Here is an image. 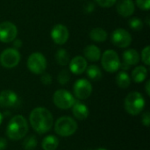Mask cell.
I'll list each match as a JSON object with an SVG mask.
<instances>
[{"label": "cell", "instance_id": "6da1fadb", "mask_svg": "<svg viewBox=\"0 0 150 150\" xmlns=\"http://www.w3.org/2000/svg\"><path fill=\"white\" fill-rule=\"evenodd\" d=\"M30 123L35 132L40 134L48 132L53 126V116L44 107H36L30 113Z\"/></svg>", "mask_w": 150, "mask_h": 150}, {"label": "cell", "instance_id": "7a4b0ae2", "mask_svg": "<svg viewBox=\"0 0 150 150\" xmlns=\"http://www.w3.org/2000/svg\"><path fill=\"white\" fill-rule=\"evenodd\" d=\"M28 132V123L22 115H16L10 120L7 128V136L13 141L24 138Z\"/></svg>", "mask_w": 150, "mask_h": 150}, {"label": "cell", "instance_id": "3957f363", "mask_svg": "<svg viewBox=\"0 0 150 150\" xmlns=\"http://www.w3.org/2000/svg\"><path fill=\"white\" fill-rule=\"evenodd\" d=\"M145 107V98L138 91L130 92L125 98V109L131 115L141 113Z\"/></svg>", "mask_w": 150, "mask_h": 150}, {"label": "cell", "instance_id": "277c9868", "mask_svg": "<svg viewBox=\"0 0 150 150\" xmlns=\"http://www.w3.org/2000/svg\"><path fill=\"white\" fill-rule=\"evenodd\" d=\"M101 64L103 69L109 73H115L120 69L121 61L117 52L112 49L105 50L101 55Z\"/></svg>", "mask_w": 150, "mask_h": 150}, {"label": "cell", "instance_id": "5b68a950", "mask_svg": "<svg viewBox=\"0 0 150 150\" xmlns=\"http://www.w3.org/2000/svg\"><path fill=\"white\" fill-rule=\"evenodd\" d=\"M77 130L76 122L70 117H62L58 119L54 125V131L62 137L71 136Z\"/></svg>", "mask_w": 150, "mask_h": 150}, {"label": "cell", "instance_id": "8992f818", "mask_svg": "<svg viewBox=\"0 0 150 150\" xmlns=\"http://www.w3.org/2000/svg\"><path fill=\"white\" fill-rule=\"evenodd\" d=\"M26 65L32 73L35 75H41L43 72H45L47 63L43 54L40 52H34L29 55Z\"/></svg>", "mask_w": 150, "mask_h": 150}, {"label": "cell", "instance_id": "52a82bcc", "mask_svg": "<svg viewBox=\"0 0 150 150\" xmlns=\"http://www.w3.org/2000/svg\"><path fill=\"white\" fill-rule=\"evenodd\" d=\"M21 60L20 53L18 49L8 47L0 54V64L5 69H12L18 65Z\"/></svg>", "mask_w": 150, "mask_h": 150}, {"label": "cell", "instance_id": "ba28073f", "mask_svg": "<svg viewBox=\"0 0 150 150\" xmlns=\"http://www.w3.org/2000/svg\"><path fill=\"white\" fill-rule=\"evenodd\" d=\"M53 101L54 105L62 110H67L71 108L76 102L73 95L69 91L63 89L57 90L54 92L53 96Z\"/></svg>", "mask_w": 150, "mask_h": 150}, {"label": "cell", "instance_id": "9c48e42d", "mask_svg": "<svg viewBox=\"0 0 150 150\" xmlns=\"http://www.w3.org/2000/svg\"><path fill=\"white\" fill-rule=\"evenodd\" d=\"M111 40L117 47L127 48L131 45L133 38L127 30L124 28H117L112 32L111 35Z\"/></svg>", "mask_w": 150, "mask_h": 150}, {"label": "cell", "instance_id": "30bf717a", "mask_svg": "<svg viewBox=\"0 0 150 150\" xmlns=\"http://www.w3.org/2000/svg\"><path fill=\"white\" fill-rule=\"evenodd\" d=\"M18 35V28L11 21L0 23V41L4 43L12 42Z\"/></svg>", "mask_w": 150, "mask_h": 150}, {"label": "cell", "instance_id": "8fae6325", "mask_svg": "<svg viewBox=\"0 0 150 150\" xmlns=\"http://www.w3.org/2000/svg\"><path fill=\"white\" fill-rule=\"evenodd\" d=\"M74 95L78 99H87L92 92V85L87 79L81 78L76 81L73 86Z\"/></svg>", "mask_w": 150, "mask_h": 150}, {"label": "cell", "instance_id": "7c38bea8", "mask_svg": "<svg viewBox=\"0 0 150 150\" xmlns=\"http://www.w3.org/2000/svg\"><path fill=\"white\" fill-rule=\"evenodd\" d=\"M50 36L52 40L56 45L62 46L68 41L69 37V32L66 25L62 24H56L51 29Z\"/></svg>", "mask_w": 150, "mask_h": 150}, {"label": "cell", "instance_id": "4fadbf2b", "mask_svg": "<svg viewBox=\"0 0 150 150\" xmlns=\"http://www.w3.org/2000/svg\"><path fill=\"white\" fill-rule=\"evenodd\" d=\"M116 10L120 16L128 18L134 13L135 4L134 0H117Z\"/></svg>", "mask_w": 150, "mask_h": 150}, {"label": "cell", "instance_id": "5bb4252c", "mask_svg": "<svg viewBox=\"0 0 150 150\" xmlns=\"http://www.w3.org/2000/svg\"><path fill=\"white\" fill-rule=\"evenodd\" d=\"M69 70L75 75H81L87 69V60L81 55H76L69 61Z\"/></svg>", "mask_w": 150, "mask_h": 150}, {"label": "cell", "instance_id": "9a60e30c", "mask_svg": "<svg viewBox=\"0 0 150 150\" xmlns=\"http://www.w3.org/2000/svg\"><path fill=\"white\" fill-rule=\"evenodd\" d=\"M18 100V95L11 90H5L0 92V107L9 108L14 106Z\"/></svg>", "mask_w": 150, "mask_h": 150}, {"label": "cell", "instance_id": "2e32d148", "mask_svg": "<svg viewBox=\"0 0 150 150\" xmlns=\"http://www.w3.org/2000/svg\"><path fill=\"white\" fill-rule=\"evenodd\" d=\"M83 57L90 62H98L101 58V50L96 45H88L83 49Z\"/></svg>", "mask_w": 150, "mask_h": 150}, {"label": "cell", "instance_id": "e0dca14e", "mask_svg": "<svg viewBox=\"0 0 150 150\" xmlns=\"http://www.w3.org/2000/svg\"><path fill=\"white\" fill-rule=\"evenodd\" d=\"M122 58H123V62L128 64L129 66L138 64L141 60L140 54L138 53L137 50L134 48L126 49L122 54Z\"/></svg>", "mask_w": 150, "mask_h": 150}, {"label": "cell", "instance_id": "ac0fdd59", "mask_svg": "<svg viewBox=\"0 0 150 150\" xmlns=\"http://www.w3.org/2000/svg\"><path fill=\"white\" fill-rule=\"evenodd\" d=\"M72 112L74 116L79 120H83L89 116L88 107L81 102H75L72 106Z\"/></svg>", "mask_w": 150, "mask_h": 150}, {"label": "cell", "instance_id": "d6986e66", "mask_svg": "<svg viewBox=\"0 0 150 150\" xmlns=\"http://www.w3.org/2000/svg\"><path fill=\"white\" fill-rule=\"evenodd\" d=\"M89 36L92 41H95L98 43H103L106 41L108 38V33L105 29L101 27H95L91 30Z\"/></svg>", "mask_w": 150, "mask_h": 150}, {"label": "cell", "instance_id": "ffe728a7", "mask_svg": "<svg viewBox=\"0 0 150 150\" xmlns=\"http://www.w3.org/2000/svg\"><path fill=\"white\" fill-rule=\"evenodd\" d=\"M132 79L135 83H142L148 77V69L145 66L140 65L135 67L132 71Z\"/></svg>", "mask_w": 150, "mask_h": 150}, {"label": "cell", "instance_id": "44dd1931", "mask_svg": "<svg viewBox=\"0 0 150 150\" xmlns=\"http://www.w3.org/2000/svg\"><path fill=\"white\" fill-rule=\"evenodd\" d=\"M116 83L121 89H127L130 86L131 77L127 71L121 70L116 76Z\"/></svg>", "mask_w": 150, "mask_h": 150}, {"label": "cell", "instance_id": "7402d4cb", "mask_svg": "<svg viewBox=\"0 0 150 150\" xmlns=\"http://www.w3.org/2000/svg\"><path fill=\"white\" fill-rule=\"evenodd\" d=\"M55 61L57 64L61 66H66L69 63L70 61V56L69 52L65 48H59L54 55Z\"/></svg>", "mask_w": 150, "mask_h": 150}, {"label": "cell", "instance_id": "603a6c76", "mask_svg": "<svg viewBox=\"0 0 150 150\" xmlns=\"http://www.w3.org/2000/svg\"><path fill=\"white\" fill-rule=\"evenodd\" d=\"M85 71H86L87 76L93 81H99L103 76V74H102L100 68L95 64H91L90 66H87V69Z\"/></svg>", "mask_w": 150, "mask_h": 150}, {"label": "cell", "instance_id": "cb8c5ba5", "mask_svg": "<svg viewBox=\"0 0 150 150\" xmlns=\"http://www.w3.org/2000/svg\"><path fill=\"white\" fill-rule=\"evenodd\" d=\"M59 140L54 135H48L42 141L41 146L44 150H55L58 148Z\"/></svg>", "mask_w": 150, "mask_h": 150}, {"label": "cell", "instance_id": "d4e9b609", "mask_svg": "<svg viewBox=\"0 0 150 150\" xmlns=\"http://www.w3.org/2000/svg\"><path fill=\"white\" fill-rule=\"evenodd\" d=\"M128 25L134 31H141L143 28V21L140 18L134 17L128 20Z\"/></svg>", "mask_w": 150, "mask_h": 150}, {"label": "cell", "instance_id": "484cf974", "mask_svg": "<svg viewBox=\"0 0 150 150\" xmlns=\"http://www.w3.org/2000/svg\"><path fill=\"white\" fill-rule=\"evenodd\" d=\"M37 145V140L34 135L26 137L23 142V148L25 150H33Z\"/></svg>", "mask_w": 150, "mask_h": 150}, {"label": "cell", "instance_id": "4316f807", "mask_svg": "<svg viewBox=\"0 0 150 150\" xmlns=\"http://www.w3.org/2000/svg\"><path fill=\"white\" fill-rule=\"evenodd\" d=\"M70 80V74L67 69H62L57 76V81L61 85L67 84Z\"/></svg>", "mask_w": 150, "mask_h": 150}, {"label": "cell", "instance_id": "83f0119b", "mask_svg": "<svg viewBox=\"0 0 150 150\" xmlns=\"http://www.w3.org/2000/svg\"><path fill=\"white\" fill-rule=\"evenodd\" d=\"M140 58L142 59V62L147 65V66H149L150 65V47L149 46H146L142 51V54L140 55Z\"/></svg>", "mask_w": 150, "mask_h": 150}, {"label": "cell", "instance_id": "f1b7e54d", "mask_svg": "<svg viewBox=\"0 0 150 150\" xmlns=\"http://www.w3.org/2000/svg\"><path fill=\"white\" fill-rule=\"evenodd\" d=\"M137 7L142 11H149L150 10V0H135L134 3Z\"/></svg>", "mask_w": 150, "mask_h": 150}, {"label": "cell", "instance_id": "f546056e", "mask_svg": "<svg viewBox=\"0 0 150 150\" xmlns=\"http://www.w3.org/2000/svg\"><path fill=\"white\" fill-rule=\"evenodd\" d=\"M95 2L102 8H111L115 5L117 0H95Z\"/></svg>", "mask_w": 150, "mask_h": 150}, {"label": "cell", "instance_id": "4dcf8cb0", "mask_svg": "<svg viewBox=\"0 0 150 150\" xmlns=\"http://www.w3.org/2000/svg\"><path fill=\"white\" fill-rule=\"evenodd\" d=\"M40 81H41L42 84H44V85H49L52 83V76H51L50 74L46 73V72H43L41 74V76H40Z\"/></svg>", "mask_w": 150, "mask_h": 150}, {"label": "cell", "instance_id": "1f68e13d", "mask_svg": "<svg viewBox=\"0 0 150 150\" xmlns=\"http://www.w3.org/2000/svg\"><path fill=\"white\" fill-rule=\"evenodd\" d=\"M142 122L144 126L146 127H149L150 125V113L149 112H146L143 113L142 117Z\"/></svg>", "mask_w": 150, "mask_h": 150}, {"label": "cell", "instance_id": "d6a6232c", "mask_svg": "<svg viewBox=\"0 0 150 150\" xmlns=\"http://www.w3.org/2000/svg\"><path fill=\"white\" fill-rule=\"evenodd\" d=\"M95 10V4L92 2H88L84 5V11L87 13H91Z\"/></svg>", "mask_w": 150, "mask_h": 150}, {"label": "cell", "instance_id": "836d02e7", "mask_svg": "<svg viewBox=\"0 0 150 150\" xmlns=\"http://www.w3.org/2000/svg\"><path fill=\"white\" fill-rule=\"evenodd\" d=\"M12 45H13V48L18 49V48H20V47H22V40L16 38V39L12 41Z\"/></svg>", "mask_w": 150, "mask_h": 150}, {"label": "cell", "instance_id": "e575fe53", "mask_svg": "<svg viewBox=\"0 0 150 150\" xmlns=\"http://www.w3.org/2000/svg\"><path fill=\"white\" fill-rule=\"evenodd\" d=\"M7 146V142L4 138L0 137V150H4Z\"/></svg>", "mask_w": 150, "mask_h": 150}, {"label": "cell", "instance_id": "d590c367", "mask_svg": "<svg viewBox=\"0 0 150 150\" xmlns=\"http://www.w3.org/2000/svg\"><path fill=\"white\" fill-rule=\"evenodd\" d=\"M150 81H148L146 83V86H145V89H146V92L148 94V96H150Z\"/></svg>", "mask_w": 150, "mask_h": 150}, {"label": "cell", "instance_id": "8d00e7d4", "mask_svg": "<svg viewBox=\"0 0 150 150\" xmlns=\"http://www.w3.org/2000/svg\"><path fill=\"white\" fill-rule=\"evenodd\" d=\"M146 22H147V24H148V26H149L150 24H149V16H148L147 17V18H146Z\"/></svg>", "mask_w": 150, "mask_h": 150}, {"label": "cell", "instance_id": "74e56055", "mask_svg": "<svg viewBox=\"0 0 150 150\" xmlns=\"http://www.w3.org/2000/svg\"><path fill=\"white\" fill-rule=\"evenodd\" d=\"M2 120H3V115L0 113V125H1V123H2Z\"/></svg>", "mask_w": 150, "mask_h": 150}, {"label": "cell", "instance_id": "f35d334b", "mask_svg": "<svg viewBox=\"0 0 150 150\" xmlns=\"http://www.w3.org/2000/svg\"><path fill=\"white\" fill-rule=\"evenodd\" d=\"M96 150H107V149H96Z\"/></svg>", "mask_w": 150, "mask_h": 150}]
</instances>
